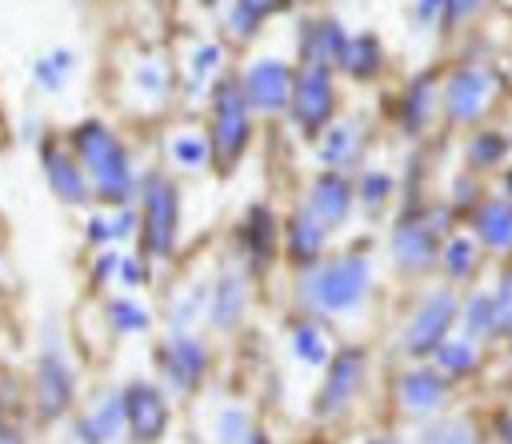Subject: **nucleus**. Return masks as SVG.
<instances>
[{"label":"nucleus","instance_id":"f257e3e1","mask_svg":"<svg viewBox=\"0 0 512 444\" xmlns=\"http://www.w3.org/2000/svg\"><path fill=\"white\" fill-rule=\"evenodd\" d=\"M72 148H76V168L88 172L92 188L104 196V200H128L132 192V168H128V152L124 144L112 136L108 124L100 120H84L76 132H72Z\"/></svg>","mask_w":512,"mask_h":444},{"label":"nucleus","instance_id":"f03ea898","mask_svg":"<svg viewBox=\"0 0 512 444\" xmlns=\"http://www.w3.org/2000/svg\"><path fill=\"white\" fill-rule=\"evenodd\" d=\"M368 284H372L368 260L364 256H340V260H328L316 272H308L300 292H304V304L316 312H352L368 296Z\"/></svg>","mask_w":512,"mask_h":444},{"label":"nucleus","instance_id":"7ed1b4c3","mask_svg":"<svg viewBox=\"0 0 512 444\" xmlns=\"http://www.w3.org/2000/svg\"><path fill=\"white\" fill-rule=\"evenodd\" d=\"M248 132H252V124H248V104L240 96V84L224 80L216 88V120H212V160L220 172L236 168V160L248 144Z\"/></svg>","mask_w":512,"mask_h":444},{"label":"nucleus","instance_id":"20e7f679","mask_svg":"<svg viewBox=\"0 0 512 444\" xmlns=\"http://www.w3.org/2000/svg\"><path fill=\"white\" fill-rule=\"evenodd\" d=\"M288 100H292V120H296L300 132L316 136L320 128H328V116H332V76H328V68L308 64L292 80Z\"/></svg>","mask_w":512,"mask_h":444},{"label":"nucleus","instance_id":"39448f33","mask_svg":"<svg viewBox=\"0 0 512 444\" xmlns=\"http://www.w3.org/2000/svg\"><path fill=\"white\" fill-rule=\"evenodd\" d=\"M176 244V188L172 180L152 176L144 188V252L168 256Z\"/></svg>","mask_w":512,"mask_h":444},{"label":"nucleus","instance_id":"423d86ee","mask_svg":"<svg viewBox=\"0 0 512 444\" xmlns=\"http://www.w3.org/2000/svg\"><path fill=\"white\" fill-rule=\"evenodd\" d=\"M120 420H128V428H132V436H136L140 444H152V440L168 428V408H164L160 388H152V384H144V380L128 384V388L120 392Z\"/></svg>","mask_w":512,"mask_h":444},{"label":"nucleus","instance_id":"0eeeda50","mask_svg":"<svg viewBox=\"0 0 512 444\" xmlns=\"http://www.w3.org/2000/svg\"><path fill=\"white\" fill-rule=\"evenodd\" d=\"M492 92H496V76L488 68L464 64L444 84V108H448L452 120H476L484 112V104H488Z\"/></svg>","mask_w":512,"mask_h":444},{"label":"nucleus","instance_id":"6e6552de","mask_svg":"<svg viewBox=\"0 0 512 444\" xmlns=\"http://www.w3.org/2000/svg\"><path fill=\"white\" fill-rule=\"evenodd\" d=\"M452 316H456L452 292H432V296L420 304V312L412 316L408 332H404V352H412V356L436 352V348L444 344V332H448Z\"/></svg>","mask_w":512,"mask_h":444},{"label":"nucleus","instance_id":"1a4fd4ad","mask_svg":"<svg viewBox=\"0 0 512 444\" xmlns=\"http://www.w3.org/2000/svg\"><path fill=\"white\" fill-rule=\"evenodd\" d=\"M288 92H292L288 64H280V60H256V64H248L244 84H240L244 104L260 108V112H276V108L288 104Z\"/></svg>","mask_w":512,"mask_h":444},{"label":"nucleus","instance_id":"9d476101","mask_svg":"<svg viewBox=\"0 0 512 444\" xmlns=\"http://www.w3.org/2000/svg\"><path fill=\"white\" fill-rule=\"evenodd\" d=\"M360 372H364V352L360 348H344L332 364H328V376H324V388L316 396V416H332L340 412L352 392L360 388Z\"/></svg>","mask_w":512,"mask_h":444},{"label":"nucleus","instance_id":"9b49d317","mask_svg":"<svg viewBox=\"0 0 512 444\" xmlns=\"http://www.w3.org/2000/svg\"><path fill=\"white\" fill-rule=\"evenodd\" d=\"M72 400V368L56 348H48L36 364V408L44 420H56Z\"/></svg>","mask_w":512,"mask_h":444},{"label":"nucleus","instance_id":"f8f14e48","mask_svg":"<svg viewBox=\"0 0 512 444\" xmlns=\"http://www.w3.org/2000/svg\"><path fill=\"white\" fill-rule=\"evenodd\" d=\"M156 360H160V372L168 376L172 388H188V384L200 380V372H204V364H208V352H204L200 340L176 336V340H168V344L156 352Z\"/></svg>","mask_w":512,"mask_h":444},{"label":"nucleus","instance_id":"ddd939ff","mask_svg":"<svg viewBox=\"0 0 512 444\" xmlns=\"http://www.w3.org/2000/svg\"><path fill=\"white\" fill-rule=\"evenodd\" d=\"M348 204H352V184L344 176L328 172V176H320L312 184V208H308V216L320 228H332V224H340L348 216Z\"/></svg>","mask_w":512,"mask_h":444},{"label":"nucleus","instance_id":"4468645a","mask_svg":"<svg viewBox=\"0 0 512 444\" xmlns=\"http://www.w3.org/2000/svg\"><path fill=\"white\" fill-rule=\"evenodd\" d=\"M392 248H396V260L404 268H424L432 260V248H436V224H428V220H400V228L392 236Z\"/></svg>","mask_w":512,"mask_h":444},{"label":"nucleus","instance_id":"2eb2a0df","mask_svg":"<svg viewBox=\"0 0 512 444\" xmlns=\"http://www.w3.org/2000/svg\"><path fill=\"white\" fill-rule=\"evenodd\" d=\"M44 172H48V180H52V192L60 196V200H68V204H80L84 196H88V184H84V172L76 168V160H68L60 148H44Z\"/></svg>","mask_w":512,"mask_h":444},{"label":"nucleus","instance_id":"dca6fc26","mask_svg":"<svg viewBox=\"0 0 512 444\" xmlns=\"http://www.w3.org/2000/svg\"><path fill=\"white\" fill-rule=\"evenodd\" d=\"M440 396H444V380H440L436 372L412 368V372L400 376V404H404L408 412H428V408L440 404Z\"/></svg>","mask_w":512,"mask_h":444},{"label":"nucleus","instance_id":"f3484780","mask_svg":"<svg viewBox=\"0 0 512 444\" xmlns=\"http://www.w3.org/2000/svg\"><path fill=\"white\" fill-rule=\"evenodd\" d=\"M300 52H304L308 64L324 68V60H332V56L344 52V32H340V24H336V20H312V24L304 28Z\"/></svg>","mask_w":512,"mask_h":444},{"label":"nucleus","instance_id":"a211bd4d","mask_svg":"<svg viewBox=\"0 0 512 444\" xmlns=\"http://www.w3.org/2000/svg\"><path fill=\"white\" fill-rule=\"evenodd\" d=\"M360 144H364V124H360V120H340V124H332V128L324 132V140H320V160H328V164H348V160L360 152Z\"/></svg>","mask_w":512,"mask_h":444},{"label":"nucleus","instance_id":"6ab92c4d","mask_svg":"<svg viewBox=\"0 0 512 444\" xmlns=\"http://www.w3.org/2000/svg\"><path fill=\"white\" fill-rule=\"evenodd\" d=\"M472 228H476V236H480L488 248H508V232H512L508 204H504V200H488V204H480L476 216H472Z\"/></svg>","mask_w":512,"mask_h":444},{"label":"nucleus","instance_id":"aec40b11","mask_svg":"<svg viewBox=\"0 0 512 444\" xmlns=\"http://www.w3.org/2000/svg\"><path fill=\"white\" fill-rule=\"evenodd\" d=\"M116 428H120V396L108 400V404H100L96 412L80 416L76 420V440L80 444H108L116 436Z\"/></svg>","mask_w":512,"mask_h":444},{"label":"nucleus","instance_id":"412c9836","mask_svg":"<svg viewBox=\"0 0 512 444\" xmlns=\"http://www.w3.org/2000/svg\"><path fill=\"white\" fill-rule=\"evenodd\" d=\"M340 64H344L352 76H376L380 64H384V48H380L376 36H352V40H344Z\"/></svg>","mask_w":512,"mask_h":444},{"label":"nucleus","instance_id":"4be33fe9","mask_svg":"<svg viewBox=\"0 0 512 444\" xmlns=\"http://www.w3.org/2000/svg\"><path fill=\"white\" fill-rule=\"evenodd\" d=\"M240 308H244V280L240 276H220L216 284V296H212V324L216 328H232L240 320Z\"/></svg>","mask_w":512,"mask_h":444},{"label":"nucleus","instance_id":"5701e85b","mask_svg":"<svg viewBox=\"0 0 512 444\" xmlns=\"http://www.w3.org/2000/svg\"><path fill=\"white\" fill-rule=\"evenodd\" d=\"M320 248H324V228H320L308 212L292 216V220H288V252H292L296 260H316Z\"/></svg>","mask_w":512,"mask_h":444},{"label":"nucleus","instance_id":"b1692460","mask_svg":"<svg viewBox=\"0 0 512 444\" xmlns=\"http://www.w3.org/2000/svg\"><path fill=\"white\" fill-rule=\"evenodd\" d=\"M292 352H296V360L320 368V364L328 360V340H324V332H320L316 324H296V332H292Z\"/></svg>","mask_w":512,"mask_h":444},{"label":"nucleus","instance_id":"393cba45","mask_svg":"<svg viewBox=\"0 0 512 444\" xmlns=\"http://www.w3.org/2000/svg\"><path fill=\"white\" fill-rule=\"evenodd\" d=\"M428 100H432V80L420 76V80L408 88V96H404V112H400V120H404L408 132H420V128L428 124Z\"/></svg>","mask_w":512,"mask_h":444},{"label":"nucleus","instance_id":"a878e982","mask_svg":"<svg viewBox=\"0 0 512 444\" xmlns=\"http://www.w3.org/2000/svg\"><path fill=\"white\" fill-rule=\"evenodd\" d=\"M272 244H276V236H272V216H268V208H252V212H248V248H252V256L264 264V260L272 256Z\"/></svg>","mask_w":512,"mask_h":444},{"label":"nucleus","instance_id":"bb28decb","mask_svg":"<svg viewBox=\"0 0 512 444\" xmlns=\"http://www.w3.org/2000/svg\"><path fill=\"white\" fill-rule=\"evenodd\" d=\"M248 440V416L240 408H224L216 420V444H244Z\"/></svg>","mask_w":512,"mask_h":444},{"label":"nucleus","instance_id":"cd10ccee","mask_svg":"<svg viewBox=\"0 0 512 444\" xmlns=\"http://www.w3.org/2000/svg\"><path fill=\"white\" fill-rule=\"evenodd\" d=\"M504 148H508V140H504L500 132H484V136H476V140L468 144V160H472V164H496V160L504 156Z\"/></svg>","mask_w":512,"mask_h":444},{"label":"nucleus","instance_id":"c85d7f7f","mask_svg":"<svg viewBox=\"0 0 512 444\" xmlns=\"http://www.w3.org/2000/svg\"><path fill=\"white\" fill-rule=\"evenodd\" d=\"M268 12H272V4H232V8H228L232 32H236V36H248V32H252Z\"/></svg>","mask_w":512,"mask_h":444},{"label":"nucleus","instance_id":"c756f323","mask_svg":"<svg viewBox=\"0 0 512 444\" xmlns=\"http://www.w3.org/2000/svg\"><path fill=\"white\" fill-rule=\"evenodd\" d=\"M472 260H476V248L468 244V240H452L448 248H444V268H448V276H468L472 272Z\"/></svg>","mask_w":512,"mask_h":444},{"label":"nucleus","instance_id":"7c9ffc66","mask_svg":"<svg viewBox=\"0 0 512 444\" xmlns=\"http://www.w3.org/2000/svg\"><path fill=\"white\" fill-rule=\"evenodd\" d=\"M172 156L184 164V168H200L208 160V144L200 136H176L172 140Z\"/></svg>","mask_w":512,"mask_h":444},{"label":"nucleus","instance_id":"2f4dec72","mask_svg":"<svg viewBox=\"0 0 512 444\" xmlns=\"http://www.w3.org/2000/svg\"><path fill=\"white\" fill-rule=\"evenodd\" d=\"M468 332H496V316H492V300L488 296H472L468 300Z\"/></svg>","mask_w":512,"mask_h":444},{"label":"nucleus","instance_id":"473e14b6","mask_svg":"<svg viewBox=\"0 0 512 444\" xmlns=\"http://www.w3.org/2000/svg\"><path fill=\"white\" fill-rule=\"evenodd\" d=\"M436 356H440V368H448V372H464V368L476 360L472 344H464V340H452V344L436 348Z\"/></svg>","mask_w":512,"mask_h":444},{"label":"nucleus","instance_id":"72a5a7b5","mask_svg":"<svg viewBox=\"0 0 512 444\" xmlns=\"http://www.w3.org/2000/svg\"><path fill=\"white\" fill-rule=\"evenodd\" d=\"M112 320H116V328H124V332H144V328H148L144 308H136V304H128V300H116V304H112Z\"/></svg>","mask_w":512,"mask_h":444},{"label":"nucleus","instance_id":"f704fd0d","mask_svg":"<svg viewBox=\"0 0 512 444\" xmlns=\"http://www.w3.org/2000/svg\"><path fill=\"white\" fill-rule=\"evenodd\" d=\"M68 68H72V56L68 52H52V60H36V76L44 80V88H56Z\"/></svg>","mask_w":512,"mask_h":444},{"label":"nucleus","instance_id":"c9c22d12","mask_svg":"<svg viewBox=\"0 0 512 444\" xmlns=\"http://www.w3.org/2000/svg\"><path fill=\"white\" fill-rule=\"evenodd\" d=\"M388 192H392V180H388L384 172H368V176H364V184H360V196H364V204H368V208H376Z\"/></svg>","mask_w":512,"mask_h":444},{"label":"nucleus","instance_id":"e433bc0d","mask_svg":"<svg viewBox=\"0 0 512 444\" xmlns=\"http://www.w3.org/2000/svg\"><path fill=\"white\" fill-rule=\"evenodd\" d=\"M136 80L144 84V92H164V72H160L156 64H144V68L136 72Z\"/></svg>","mask_w":512,"mask_h":444},{"label":"nucleus","instance_id":"4c0bfd02","mask_svg":"<svg viewBox=\"0 0 512 444\" xmlns=\"http://www.w3.org/2000/svg\"><path fill=\"white\" fill-rule=\"evenodd\" d=\"M440 444H476V436H472V428L460 420V424H448V428H444Z\"/></svg>","mask_w":512,"mask_h":444},{"label":"nucleus","instance_id":"58836bf2","mask_svg":"<svg viewBox=\"0 0 512 444\" xmlns=\"http://www.w3.org/2000/svg\"><path fill=\"white\" fill-rule=\"evenodd\" d=\"M216 56H220V52H216V44L200 48V56H196V68H192V80H200L204 72H212V68H216Z\"/></svg>","mask_w":512,"mask_h":444},{"label":"nucleus","instance_id":"ea45409f","mask_svg":"<svg viewBox=\"0 0 512 444\" xmlns=\"http://www.w3.org/2000/svg\"><path fill=\"white\" fill-rule=\"evenodd\" d=\"M120 276H124V284H140V264L136 260H124L120 264Z\"/></svg>","mask_w":512,"mask_h":444},{"label":"nucleus","instance_id":"a19ab883","mask_svg":"<svg viewBox=\"0 0 512 444\" xmlns=\"http://www.w3.org/2000/svg\"><path fill=\"white\" fill-rule=\"evenodd\" d=\"M0 444H20V440H16V432H8V428H0Z\"/></svg>","mask_w":512,"mask_h":444},{"label":"nucleus","instance_id":"79ce46f5","mask_svg":"<svg viewBox=\"0 0 512 444\" xmlns=\"http://www.w3.org/2000/svg\"><path fill=\"white\" fill-rule=\"evenodd\" d=\"M244 444H268V440H264V436H260V432H256V436H252V432H248V440H244Z\"/></svg>","mask_w":512,"mask_h":444},{"label":"nucleus","instance_id":"37998d69","mask_svg":"<svg viewBox=\"0 0 512 444\" xmlns=\"http://www.w3.org/2000/svg\"><path fill=\"white\" fill-rule=\"evenodd\" d=\"M372 444H392V440H372Z\"/></svg>","mask_w":512,"mask_h":444}]
</instances>
